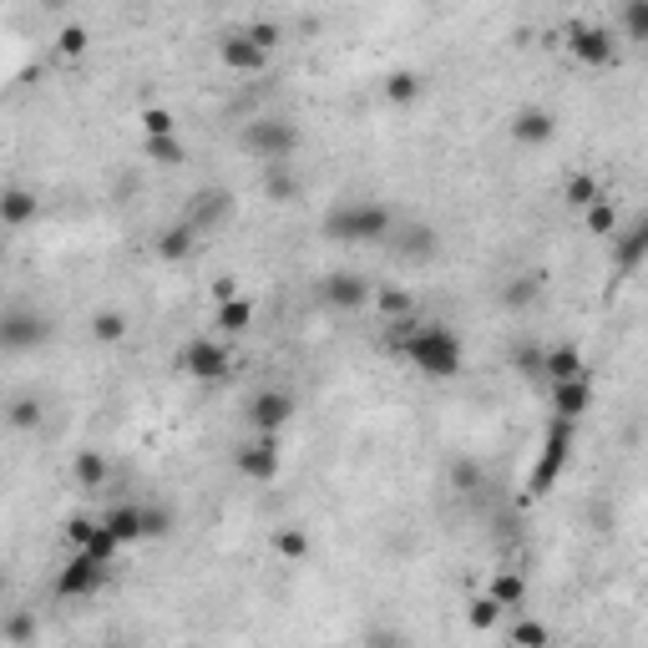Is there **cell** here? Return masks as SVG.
Here are the masks:
<instances>
[{
  "label": "cell",
  "mask_w": 648,
  "mask_h": 648,
  "mask_svg": "<svg viewBox=\"0 0 648 648\" xmlns=\"http://www.w3.org/2000/svg\"><path fill=\"white\" fill-rule=\"evenodd\" d=\"M41 421H46V405H41L36 395H16V400L6 405V426H11V431H41Z\"/></svg>",
  "instance_id": "obj_23"
},
{
  "label": "cell",
  "mask_w": 648,
  "mask_h": 648,
  "mask_svg": "<svg viewBox=\"0 0 648 648\" xmlns=\"http://www.w3.org/2000/svg\"><path fill=\"white\" fill-rule=\"evenodd\" d=\"M486 598H492L502 613H507V608H512V613H527V578L512 573V567H502V573L486 583Z\"/></svg>",
  "instance_id": "obj_17"
},
{
  "label": "cell",
  "mask_w": 648,
  "mask_h": 648,
  "mask_svg": "<svg viewBox=\"0 0 648 648\" xmlns=\"http://www.w3.org/2000/svg\"><path fill=\"white\" fill-rule=\"evenodd\" d=\"M213 324H218V335H228V340H233V335H243V330L254 324V304L233 294V299H223V304H218Z\"/></svg>",
  "instance_id": "obj_22"
},
{
  "label": "cell",
  "mask_w": 648,
  "mask_h": 648,
  "mask_svg": "<svg viewBox=\"0 0 648 648\" xmlns=\"http://www.w3.org/2000/svg\"><path fill=\"white\" fill-rule=\"evenodd\" d=\"M243 416H249L254 436H284V426L294 421V395L289 390H259Z\"/></svg>",
  "instance_id": "obj_7"
},
{
  "label": "cell",
  "mask_w": 648,
  "mask_h": 648,
  "mask_svg": "<svg viewBox=\"0 0 648 648\" xmlns=\"http://www.w3.org/2000/svg\"><path fill=\"white\" fill-rule=\"evenodd\" d=\"M51 340V319L31 304H11L0 309V355H26V350H41Z\"/></svg>",
  "instance_id": "obj_4"
},
{
  "label": "cell",
  "mask_w": 648,
  "mask_h": 648,
  "mask_svg": "<svg viewBox=\"0 0 648 648\" xmlns=\"http://www.w3.org/2000/svg\"><path fill=\"white\" fill-rule=\"evenodd\" d=\"M183 370L193 380H223L233 370V350L218 340V335H198L188 350H183Z\"/></svg>",
  "instance_id": "obj_8"
},
{
  "label": "cell",
  "mask_w": 648,
  "mask_h": 648,
  "mask_svg": "<svg viewBox=\"0 0 648 648\" xmlns=\"http://www.w3.org/2000/svg\"><path fill=\"white\" fill-rule=\"evenodd\" d=\"M173 527V512H162V507H142V537H168Z\"/></svg>",
  "instance_id": "obj_40"
},
{
  "label": "cell",
  "mask_w": 648,
  "mask_h": 648,
  "mask_svg": "<svg viewBox=\"0 0 648 648\" xmlns=\"http://www.w3.org/2000/svg\"><path fill=\"white\" fill-rule=\"evenodd\" d=\"M76 481H81V486H102V481H107V461H102L97 451H81V456H76Z\"/></svg>",
  "instance_id": "obj_35"
},
{
  "label": "cell",
  "mask_w": 648,
  "mask_h": 648,
  "mask_svg": "<svg viewBox=\"0 0 648 648\" xmlns=\"http://www.w3.org/2000/svg\"><path fill=\"white\" fill-rule=\"evenodd\" d=\"M643 249H648V223H643V218H633L623 233H613V259H618V269H623V274H633V269H638Z\"/></svg>",
  "instance_id": "obj_19"
},
{
  "label": "cell",
  "mask_w": 648,
  "mask_h": 648,
  "mask_svg": "<svg viewBox=\"0 0 648 648\" xmlns=\"http://www.w3.org/2000/svg\"><path fill=\"white\" fill-rule=\"evenodd\" d=\"M370 299H375V309L385 314V324H395V319H411V289H395V284H385V289H375Z\"/></svg>",
  "instance_id": "obj_26"
},
{
  "label": "cell",
  "mask_w": 648,
  "mask_h": 648,
  "mask_svg": "<svg viewBox=\"0 0 648 648\" xmlns=\"http://www.w3.org/2000/svg\"><path fill=\"white\" fill-rule=\"evenodd\" d=\"M547 623H537V618H517V628H512V648H547Z\"/></svg>",
  "instance_id": "obj_31"
},
{
  "label": "cell",
  "mask_w": 648,
  "mask_h": 648,
  "mask_svg": "<svg viewBox=\"0 0 648 648\" xmlns=\"http://www.w3.org/2000/svg\"><path fill=\"white\" fill-rule=\"evenodd\" d=\"M142 127H147V142H157V137H173V132H178V122H173V112H168V107H147V112H142Z\"/></svg>",
  "instance_id": "obj_36"
},
{
  "label": "cell",
  "mask_w": 648,
  "mask_h": 648,
  "mask_svg": "<svg viewBox=\"0 0 648 648\" xmlns=\"http://www.w3.org/2000/svg\"><path fill=\"white\" fill-rule=\"evenodd\" d=\"M299 142H304V132L289 117H254V122H243V132H238V147L249 157H259L264 168H284V162L299 152Z\"/></svg>",
  "instance_id": "obj_3"
},
{
  "label": "cell",
  "mask_w": 648,
  "mask_h": 648,
  "mask_svg": "<svg viewBox=\"0 0 648 648\" xmlns=\"http://www.w3.org/2000/svg\"><path fill=\"white\" fill-rule=\"evenodd\" d=\"M102 583H107V567H97L92 557L71 552V562L56 573V598H92Z\"/></svg>",
  "instance_id": "obj_10"
},
{
  "label": "cell",
  "mask_w": 648,
  "mask_h": 648,
  "mask_svg": "<svg viewBox=\"0 0 648 648\" xmlns=\"http://www.w3.org/2000/svg\"><path fill=\"white\" fill-rule=\"evenodd\" d=\"M567 451H573V421H557V416H552L547 441H542V461H537V471H532V481H527V492H532V497L552 492L557 471L567 466Z\"/></svg>",
  "instance_id": "obj_5"
},
{
  "label": "cell",
  "mask_w": 648,
  "mask_h": 648,
  "mask_svg": "<svg viewBox=\"0 0 648 648\" xmlns=\"http://www.w3.org/2000/svg\"><path fill=\"white\" fill-rule=\"evenodd\" d=\"M274 552H279L284 562H304V557H309V532H304V527H279V532H274Z\"/></svg>",
  "instance_id": "obj_29"
},
{
  "label": "cell",
  "mask_w": 648,
  "mask_h": 648,
  "mask_svg": "<svg viewBox=\"0 0 648 648\" xmlns=\"http://www.w3.org/2000/svg\"><path fill=\"white\" fill-rule=\"evenodd\" d=\"M193 243H198V228H193V223H173V228H162V233H157L152 249H157L162 264H183V259L193 254Z\"/></svg>",
  "instance_id": "obj_20"
},
{
  "label": "cell",
  "mask_w": 648,
  "mask_h": 648,
  "mask_svg": "<svg viewBox=\"0 0 648 648\" xmlns=\"http://www.w3.org/2000/svg\"><path fill=\"white\" fill-rule=\"evenodd\" d=\"M319 228L335 243H380L395 228V213L385 203H335Z\"/></svg>",
  "instance_id": "obj_2"
},
{
  "label": "cell",
  "mask_w": 648,
  "mask_h": 648,
  "mask_svg": "<svg viewBox=\"0 0 648 648\" xmlns=\"http://www.w3.org/2000/svg\"><path fill=\"white\" fill-rule=\"evenodd\" d=\"M552 132H557V117H552L547 107H522V112L512 117V137H517V142H527V147L552 142Z\"/></svg>",
  "instance_id": "obj_16"
},
{
  "label": "cell",
  "mask_w": 648,
  "mask_h": 648,
  "mask_svg": "<svg viewBox=\"0 0 648 648\" xmlns=\"http://www.w3.org/2000/svg\"><path fill=\"white\" fill-rule=\"evenodd\" d=\"M243 36H249L259 51H274V41H279V26H274V21H254V26H243Z\"/></svg>",
  "instance_id": "obj_41"
},
{
  "label": "cell",
  "mask_w": 648,
  "mask_h": 648,
  "mask_svg": "<svg viewBox=\"0 0 648 648\" xmlns=\"http://www.w3.org/2000/svg\"><path fill=\"white\" fill-rule=\"evenodd\" d=\"M233 466L249 476V481H274L284 471V456H279V436H254V441H243Z\"/></svg>",
  "instance_id": "obj_9"
},
{
  "label": "cell",
  "mask_w": 648,
  "mask_h": 648,
  "mask_svg": "<svg viewBox=\"0 0 648 648\" xmlns=\"http://www.w3.org/2000/svg\"><path fill=\"white\" fill-rule=\"evenodd\" d=\"M92 335H97L102 345H122V340H127V314H122V309H97V314H92Z\"/></svg>",
  "instance_id": "obj_27"
},
{
  "label": "cell",
  "mask_w": 648,
  "mask_h": 648,
  "mask_svg": "<svg viewBox=\"0 0 648 648\" xmlns=\"http://www.w3.org/2000/svg\"><path fill=\"white\" fill-rule=\"evenodd\" d=\"M228 213H233V193H228V188H203V193H193V208H188V218H183V223H193V228H198V238H203V233H208V228H218Z\"/></svg>",
  "instance_id": "obj_12"
},
{
  "label": "cell",
  "mask_w": 648,
  "mask_h": 648,
  "mask_svg": "<svg viewBox=\"0 0 648 648\" xmlns=\"http://www.w3.org/2000/svg\"><path fill=\"white\" fill-rule=\"evenodd\" d=\"M532 294H537V289H532L527 279H512V289H507V304H527Z\"/></svg>",
  "instance_id": "obj_46"
},
{
  "label": "cell",
  "mask_w": 648,
  "mask_h": 648,
  "mask_svg": "<svg viewBox=\"0 0 648 648\" xmlns=\"http://www.w3.org/2000/svg\"><path fill=\"white\" fill-rule=\"evenodd\" d=\"M451 486H456V492H476V486H481V466L476 461H451Z\"/></svg>",
  "instance_id": "obj_39"
},
{
  "label": "cell",
  "mask_w": 648,
  "mask_h": 648,
  "mask_svg": "<svg viewBox=\"0 0 648 648\" xmlns=\"http://www.w3.org/2000/svg\"><path fill=\"white\" fill-rule=\"evenodd\" d=\"M517 370H522V375H542V350H522V355H517Z\"/></svg>",
  "instance_id": "obj_45"
},
{
  "label": "cell",
  "mask_w": 648,
  "mask_h": 648,
  "mask_svg": "<svg viewBox=\"0 0 648 648\" xmlns=\"http://www.w3.org/2000/svg\"><path fill=\"white\" fill-rule=\"evenodd\" d=\"M588 233H593V238H613V233H618V213H613L608 198H598V203L588 208Z\"/></svg>",
  "instance_id": "obj_32"
},
{
  "label": "cell",
  "mask_w": 648,
  "mask_h": 648,
  "mask_svg": "<svg viewBox=\"0 0 648 648\" xmlns=\"http://www.w3.org/2000/svg\"><path fill=\"white\" fill-rule=\"evenodd\" d=\"M92 532H97V522H92V517H71V522H66V542H71V547H81Z\"/></svg>",
  "instance_id": "obj_43"
},
{
  "label": "cell",
  "mask_w": 648,
  "mask_h": 648,
  "mask_svg": "<svg viewBox=\"0 0 648 648\" xmlns=\"http://www.w3.org/2000/svg\"><path fill=\"white\" fill-rule=\"evenodd\" d=\"M431 238H436L431 228H416V233H411V243H400V249H411V254H431Z\"/></svg>",
  "instance_id": "obj_44"
},
{
  "label": "cell",
  "mask_w": 648,
  "mask_h": 648,
  "mask_svg": "<svg viewBox=\"0 0 648 648\" xmlns=\"http://www.w3.org/2000/svg\"><path fill=\"white\" fill-rule=\"evenodd\" d=\"M542 375H547L552 385L578 380V375H583V355H578L573 345H552V350H542Z\"/></svg>",
  "instance_id": "obj_21"
},
{
  "label": "cell",
  "mask_w": 648,
  "mask_h": 648,
  "mask_svg": "<svg viewBox=\"0 0 648 648\" xmlns=\"http://www.w3.org/2000/svg\"><path fill=\"white\" fill-rule=\"evenodd\" d=\"M390 345L431 380L461 375V360H466L456 330H446V324H421V319H395L390 324Z\"/></svg>",
  "instance_id": "obj_1"
},
{
  "label": "cell",
  "mask_w": 648,
  "mask_h": 648,
  "mask_svg": "<svg viewBox=\"0 0 648 648\" xmlns=\"http://www.w3.org/2000/svg\"><path fill=\"white\" fill-rule=\"evenodd\" d=\"M0 598H6V573H0Z\"/></svg>",
  "instance_id": "obj_48"
},
{
  "label": "cell",
  "mask_w": 648,
  "mask_h": 648,
  "mask_svg": "<svg viewBox=\"0 0 648 648\" xmlns=\"http://www.w3.org/2000/svg\"><path fill=\"white\" fill-rule=\"evenodd\" d=\"M233 284H238V279H228V274H223V279L213 284V294H218V304H223V299H233Z\"/></svg>",
  "instance_id": "obj_47"
},
{
  "label": "cell",
  "mask_w": 648,
  "mask_h": 648,
  "mask_svg": "<svg viewBox=\"0 0 648 648\" xmlns=\"http://www.w3.org/2000/svg\"><path fill=\"white\" fill-rule=\"evenodd\" d=\"M36 633H41L36 608H0V643H11V648H31Z\"/></svg>",
  "instance_id": "obj_14"
},
{
  "label": "cell",
  "mask_w": 648,
  "mask_h": 648,
  "mask_svg": "<svg viewBox=\"0 0 648 648\" xmlns=\"http://www.w3.org/2000/svg\"><path fill=\"white\" fill-rule=\"evenodd\" d=\"M623 26H628V41H643V36H648V0H633V6H623Z\"/></svg>",
  "instance_id": "obj_38"
},
{
  "label": "cell",
  "mask_w": 648,
  "mask_h": 648,
  "mask_svg": "<svg viewBox=\"0 0 648 648\" xmlns=\"http://www.w3.org/2000/svg\"><path fill=\"white\" fill-rule=\"evenodd\" d=\"M567 51H573L583 66H608L613 61V36H608V26L578 21V26H567Z\"/></svg>",
  "instance_id": "obj_11"
},
{
  "label": "cell",
  "mask_w": 648,
  "mask_h": 648,
  "mask_svg": "<svg viewBox=\"0 0 648 648\" xmlns=\"http://www.w3.org/2000/svg\"><path fill=\"white\" fill-rule=\"evenodd\" d=\"M588 405H593V385H588V375L552 385V416H557V421H578V416L588 411Z\"/></svg>",
  "instance_id": "obj_13"
},
{
  "label": "cell",
  "mask_w": 648,
  "mask_h": 648,
  "mask_svg": "<svg viewBox=\"0 0 648 648\" xmlns=\"http://www.w3.org/2000/svg\"><path fill=\"white\" fill-rule=\"evenodd\" d=\"M385 97H390L395 107H411V102L421 97V76H416V71H395V76L385 81Z\"/></svg>",
  "instance_id": "obj_30"
},
{
  "label": "cell",
  "mask_w": 648,
  "mask_h": 648,
  "mask_svg": "<svg viewBox=\"0 0 648 648\" xmlns=\"http://www.w3.org/2000/svg\"><path fill=\"white\" fill-rule=\"evenodd\" d=\"M264 193H269L274 203H289V198H299V183L289 178V162H284V168H269V178H264Z\"/></svg>",
  "instance_id": "obj_33"
},
{
  "label": "cell",
  "mask_w": 648,
  "mask_h": 648,
  "mask_svg": "<svg viewBox=\"0 0 648 648\" xmlns=\"http://www.w3.org/2000/svg\"><path fill=\"white\" fill-rule=\"evenodd\" d=\"M102 527L127 547V542H142V507H112L107 517H102Z\"/></svg>",
  "instance_id": "obj_24"
},
{
  "label": "cell",
  "mask_w": 648,
  "mask_h": 648,
  "mask_svg": "<svg viewBox=\"0 0 648 648\" xmlns=\"http://www.w3.org/2000/svg\"><path fill=\"white\" fill-rule=\"evenodd\" d=\"M497 618H502V608H497L492 598H486V593H481V598H476V603L466 608V623H471L476 633H486V628H497Z\"/></svg>",
  "instance_id": "obj_37"
},
{
  "label": "cell",
  "mask_w": 648,
  "mask_h": 648,
  "mask_svg": "<svg viewBox=\"0 0 648 648\" xmlns=\"http://www.w3.org/2000/svg\"><path fill=\"white\" fill-rule=\"evenodd\" d=\"M223 66H233V71H264L269 66V51H259L243 31H233V36H223Z\"/></svg>",
  "instance_id": "obj_18"
},
{
  "label": "cell",
  "mask_w": 648,
  "mask_h": 648,
  "mask_svg": "<svg viewBox=\"0 0 648 648\" xmlns=\"http://www.w3.org/2000/svg\"><path fill=\"white\" fill-rule=\"evenodd\" d=\"M562 198H567V208H593L598 198H603V188H598V178H588V173H573L567 178V188H562Z\"/></svg>",
  "instance_id": "obj_28"
},
{
  "label": "cell",
  "mask_w": 648,
  "mask_h": 648,
  "mask_svg": "<svg viewBox=\"0 0 648 648\" xmlns=\"http://www.w3.org/2000/svg\"><path fill=\"white\" fill-rule=\"evenodd\" d=\"M370 294H375V284H370L365 274H350V269H340V274H324V279H319V304H324V309H340V314L365 309V304H370Z\"/></svg>",
  "instance_id": "obj_6"
},
{
  "label": "cell",
  "mask_w": 648,
  "mask_h": 648,
  "mask_svg": "<svg viewBox=\"0 0 648 648\" xmlns=\"http://www.w3.org/2000/svg\"><path fill=\"white\" fill-rule=\"evenodd\" d=\"M41 218V198L31 188H0V223L6 228H26Z\"/></svg>",
  "instance_id": "obj_15"
},
{
  "label": "cell",
  "mask_w": 648,
  "mask_h": 648,
  "mask_svg": "<svg viewBox=\"0 0 648 648\" xmlns=\"http://www.w3.org/2000/svg\"><path fill=\"white\" fill-rule=\"evenodd\" d=\"M147 157H157L162 168H183V162H188V152H183L178 137H157V142H147Z\"/></svg>",
  "instance_id": "obj_34"
},
{
  "label": "cell",
  "mask_w": 648,
  "mask_h": 648,
  "mask_svg": "<svg viewBox=\"0 0 648 648\" xmlns=\"http://www.w3.org/2000/svg\"><path fill=\"white\" fill-rule=\"evenodd\" d=\"M56 46H61V56H81V51H87V31H81V26H66Z\"/></svg>",
  "instance_id": "obj_42"
},
{
  "label": "cell",
  "mask_w": 648,
  "mask_h": 648,
  "mask_svg": "<svg viewBox=\"0 0 648 648\" xmlns=\"http://www.w3.org/2000/svg\"><path fill=\"white\" fill-rule=\"evenodd\" d=\"M76 552H81V557H92L97 567H112V562H117V552H122V542H117V537H112V532L97 522V532H92L87 542H81Z\"/></svg>",
  "instance_id": "obj_25"
}]
</instances>
